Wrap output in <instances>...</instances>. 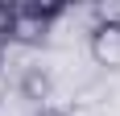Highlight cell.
Segmentation results:
<instances>
[{"label":"cell","mask_w":120,"mask_h":116,"mask_svg":"<svg viewBox=\"0 0 120 116\" xmlns=\"http://www.w3.org/2000/svg\"><path fill=\"white\" fill-rule=\"evenodd\" d=\"M87 58L99 70H120V25H91L87 29Z\"/></svg>","instance_id":"1"},{"label":"cell","mask_w":120,"mask_h":116,"mask_svg":"<svg viewBox=\"0 0 120 116\" xmlns=\"http://www.w3.org/2000/svg\"><path fill=\"white\" fill-rule=\"evenodd\" d=\"M54 91H58V83H54V75H50V66H29L17 79V100H25V104H33L37 112L46 108V100H54Z\"/></svg>","instance_id":"2"},{"label":"cell","mask_w":120,"mask_h":116,"mask_svg":"<svg viewBox=\"0 0 120 116\" xmlns=\"http://www.w3.org/2000/svg\"><path fill=\"white\" fill-rule=\"evenodd\" d=\"M33 116H75V112H71V108H54V104H46L41 112H33Z\"/></svg>","instance_id":"3"}]
</instances>
